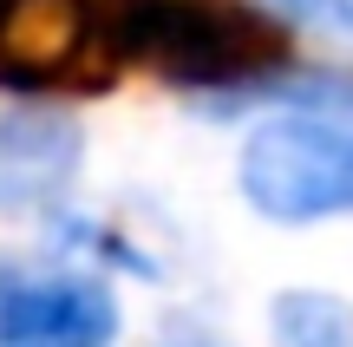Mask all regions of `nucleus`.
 Returning <instances> with one entry per match:
<instances>
[{
    "label": "nucleus",
    "instance_id": "1",
    "mask_svg": "<svg viewBox=\"0 0 353 347\" xmlns=\"http://www.w3.org/2000/svg\"><path fill=\"white\" fill-rule=\"evenodd\" d=\"M131 52L216 105V92H255L288 66V26L249 0H131Z\"/></svg>",
    "mask_w": 353,
    "mask_h": 347
},
{
    "label": "nucleus",
    "instance_id": "2",
    "mask_svg": "<svg viewBox=\"0 0 353 347\" xmlns=\"http://www.w3.org/2000/svg\"><path fill=\"white\" fill-rule=\"evenodd\" d=\"M131 66V0H0V92H105Z\"/></svg>",
    "mask_w": 353,
    "mask_h": 347
},
{
    "label": "nucleus",
    "instance_id": "3",
    "mask_svg": "<svg viewBox=\"0 0 353 347\" xmlns=\"http://www.w3.org/2000/svg\"><path fill=\"white\" fill-rule=\"evenodd\" d=\"M236 184L268 223H327L353 210V125L281 112L249 131Z\"/></svg>",
    "mask_w": 353,
    "mask_h": 347
},
{
    "label": "nucleus",
    "instance_id": "4",
    "mask_svg": "<svg viewBox=\"0 0 353 347\" xmlns=\"http://www.w3.org/2000/svg\"><path fill=\"white\" fill-rule=\"evenodd\" d=\"M118 301L92 275H39L0 262V347H105Z\"/></svg>",
    "mask_w": 353,
    "mask_h": 347
},
{
    "label": "nucleus",
    "instance_id": "5",
    "mask_svg": "<svg viewBox=\"0 0 353 347\" xmlns=\"http://www.w3.org/2000/svg\"><path fill=\"white\" fill-rule=\"evenodd\" d=\"M79 125L65 112H7L0 118V217H20V210H46L52 197H65L79 170Z\"/></svg>",
    "mask_w": 353,
    "mask_h": 347
},
{
    "label": "nucleus",
    "instance_id": "6",
    "mask_svg": "<svg viewBox=\"0 0 353 347\" xmlns=\"http://www.w3.org/2000/svg\"><path fill=\"white\" fill-rule=\"evenodd\" d=\"M268 341L275 347H353V301L327 288H281L268 301Z\"/></svg>",
    "mask_w": 353,
    "mask_h": 347
},
{
    "label": "nucleus",
    "instance_id": "7",
    "mask_svg": "<svg viewBox=\"0 0 353 347\" xmlns=\"http://www.w3.org/2000/svg\"><path fill=\"white\" fill-rule=\"evenodd\" d=\"M281 26L327 39V46H353V0H262Z\"/></svg>",
    "mask_w": 353,
    "mask_h": 347
},
{
    "label": "nucleus",
    "instance_id": "8",
    "mask_svg": "<svg viewBox=\"0 0 353 347\" xmlns=\"http://www.w3.org/2000/svg\"><path fill=\"white\" fill-rule=\"evenodd\" d=\"M170 347H210V341H170Z\"/></svg>",
    "mask_w": 353,
    "mask_h": 347
}]
</instances>
